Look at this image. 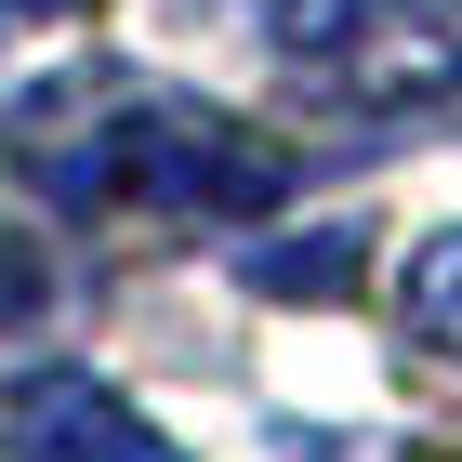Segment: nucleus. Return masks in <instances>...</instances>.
<instances>
[{"mask_svg": "<svg viewBox=\"0 0 462 462\" xmlns=\"http://www.w3.org/2000/svg\"><path fill=\"white\" fill-rule=\"evenodd\" d=\"M278 172H291L278 145L251 133V119L199 106V93L119 106L106 133H93V159H79V185H119V199H145V212H264Z\"/></svg>", "mask_w": 462, "mask_h": 462, "instance_id": "obj_1", "label": "nucleus"}, {"mask_svg": "<svg viewBox=\"0 0 462 462\" xmlns=\"http://www.w3.org/2000/svg\"><path fill=\"white\" fill-rule=\"evenodd\" d=\"M14 462H185V449L145 423V410H119L106 383L53 370V383L14 396Z\"/></svg>", "mask_w": 462, "mask_h": 462, "instance_id": "obj_3", "label": "nucleus"}, {"mask_svg": "<svg viewBox=\"0 0 462 462\" xmlns=\"http://www.w3.org/2000/svg\"><path fill=\"white\" fill-rule=\"evenodd\" d=\"M278 53L344 106L462 93V0H278Z\"/></svg>", "mask_w": 462, "mask_h": 462, "instance_id": "obj_2", "label": "nucleus"}, {"mask_svg": "<svg viewBox=\"0 0 462 462\" xmlns=\"http://www.w3.org/2000/svg\"><path fill=\"white\" fill-rule=\"evenodd\" d=\"M396 330L436 344V356H462V238H423L396 264Z\"/></svg>", "mask_w": 462, "mask_h": 462, "instance_id": "obj_4", "label": "nucleus"}, {"mask_svg": "<svg viewBox=\"0 0 462 462\" xmlns=\"http://www.w3.org/2000/svg\"><path fill=\"white\" fill-rule=\"evenodd\" d=\"M14 14H53V0H14Z\"/></svg>", "mask_w": 462, "mask_h": 462, "instance_id": "obj_5", "label": "nucleus"}]
</instances>
